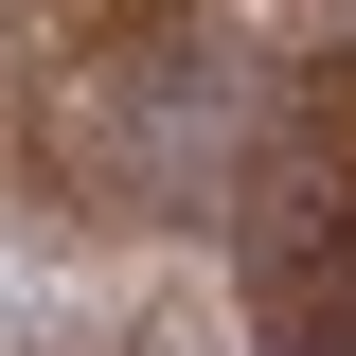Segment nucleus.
Here are the masks:
<instances>
[{
  "instance_id": "f257e3e1",
  "label": "nucleus",
  "mask_w": 356,
  "mask_h": 356,
  "mask_svg": "<svg viewBox=\"0 0 356 356\" xmlns=\"http://www.w3.org/2000/svg\"><path fill=\"white\" fill-rule=\"evenodd\" d=\"M250 321L285 356H356V36H321L250 125Z\"/></svg>"
}]
</instances>
